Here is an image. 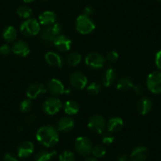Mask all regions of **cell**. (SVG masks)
Segmentation results:
<instances>
[{"instance_id":"13","label":"cell","mask_w":161,"mask_h":161,"mask_svg":"<svg viewBox=\"0 0 161 161\" xmlns=\"http://www.w3.org/2000/svg\"><path fill=\"white\" fill-rule=\"evenodd\" d=\"M53 44L58 51L62 52H66L69 51L72 47V41L65 35H59L55 39Z\"/></svg>"},{"instance_id":"15","label":"cell","mask_w":161,"mask_h":161,"mask_svg":"<svg viewBox=\"0 0 161 161\" xmlns=\"http://www.w3.org/2000/svg\"><path fill=\"white\" fill-rule=\"evenodd\" d=\"M75 126V122L69 116H66L58 119L56 124V129L62 133L70 132Z\"/></svg>"},{"instance_id":"44","label":"cell","mask_w":161,"mask_h":161,"mask_svg":"<svg viewBox=\"0 0 161 161\" xmlns=\"http://www.w3.org/2000/svg\"><path fill=\"white\" fill-rule=\"evenodd\" d=\"M157 1H159V2L161 3V0H157Z\"/></svg>"},{"instance_id":"19","label":"cell","mask_w":161,"mask_h":161,"mask_svg":"<svg viewBox=\"0 0 161 161\" xmlns=\"http://www.w3.org/2000/svg\"><path fill=\"white\" fill-rule=\"evenodd\" d=\"M148 155V148L143 145H140L133 150L130 154V159L131 161H145Z\"/></svg>"},{"instance_id":"39","label":"cell","mask_w":161,"mask_h":161,"mask_svg":"<svg viewBox=\"0 0 161 161\" xmlns=\"http://www.w3.org/2000/svg\"><path fill=\"white\" fill-rule=\"evenodd\" d=\"M133 89H134V90L135 91V92L137 94H142L144 92L143 86H141V85H134Z\"/></svg>"},{"instance_id":"20","label":"cell","mask_w":161,"mask_h":161,"mask_svg":"<svg viewBox=\"0 0 161 161\" xmlns=\"http://www.w3.org/2000/svg\"><path fill=\"white\" fill-rule=\"evenodd\" d=\"M123 126V120L120 117H113L109 119L107 124V129L109 133L119 132Z\"/></svg>"},{"instance_id":"37","label":"cell","mask_w":161,"mask_h":161,"mask_svg":"<svg viewBox=\"0 0 161 161\" xmlns=\"http://www.w3.org/2000/svg\"><path fill=\"white\" fill-rule=\"evenodd\" d=\"M4 161H18V157L13 153H7L3 157Z\"/></svg>"},{"instance_id":"2","label":"cell","mask_w":161,"mask_h":161,"mask_svg":"<svg viewBox=\"0 0 161 161\" xmlns=\"http://www.w3.org/2000/svg\"><path fill=\"white\" fill-rule=\"evenodd\" d=\"M75 29L79 33L87 35L95 30L96 25L90 17L81 14L76 19Z\"/></svg>"},{"instance_id":"5","label":"cell","mask_w":161,"mask_h":161,"mask_svg":"<svg viewBox=\"0 0 161 161\" xmlns=\"http://www.w3.org/2000/svg\"><path fill=\"white\" fill-rule=\"evenodd\" d=\"M63 107L62 101L56 97L47 98L43 103V111L47 115H54L57 114Z\"/></svg>"},{"instance_id":"23","label":"cell","mask_w":161,"mask_h":161,"mask_svg":"<svg viewBox=\"0 0 161 161\" xmlns=\"http://www.w3.org/2000/svg\"><path fill=\"white\" fill-rule=\"evenodd\" d=\"M134 82L129 77H121L117 82V86H116V89L121 92H125V91H128L130 89L134 88Z\"/></svg>"},{"instance_id":"7","label":"cell","mask_w":161,"mask_h":161,"mask_svg":"<svg viewBox=\"0 0 161 161\" xmlns=\"http://www.w3.org/2000/svg\"><path fill=\"white\" fill-rule=\"evenodd\" d=\"M148 90L154 94L161 93V71H154L148 74L146 80Z\"/></svg>"},{"instance_id":"10","label":"cell","mask_w":161,"mask_h":161,"mask_svg":"<svg viewBox=\"0 0 161 161\" xmlns=\"http://www.w3.org/2000/svg\"><path fill=\"white\" fill-rule=\"evenodd\" d=\"M47 89L54 97L63 95L66 93V95L70 94L71 91L69 89H65V86L61 80L56 78H52L47 83Z\"/></svg>"},{"instance_id":"8","label":"cell","mask_w":161,"mask_h":161,"mask_svg":"<svg viewBox=\"0 0 161 161\" xmlns=\"http://www.w3.org/2000/svg\"><path fill=\"white\" fill-rule=\"evenodd\" d=\"M85 63L91 69L98 70L104 66L106 59L100 54L92 52L86 55V57L85 58Z\"/></svg>"},{"instance_id":"11","label":"cell","mask_w":161,"mask_h":161,"mask_svg":"<svg viewBox=\"0 0 161 161\" xmlns=\"http://www.w3.org/2000/svg\"><path fill=\"white\" fill-rule=\"evenodd\" d=\"M46 92H47V87L42 83L36 82L31 84L27 88L26 96H27L28 98L32 100L42 97Z\"/></svg>"},{"instance_id":"9","label":"cell","mask_w":161,"mask_h":161,"mask_svg":"<svg viewBox=\"0 0 161 161\" xmlns=\"http://www.w3.org/2000/svg\"><path fill=\"white\" fill-rule=\"evenodd\" d=\"M75 150L81 156H88L92 151V145L91 141L86 137H78L74 142Z\"/></svg>"},{"instance_id":"17","label":"cell","mask_w":161,"mask_h":161,"mask_svg":"<svg viewBox=\"0 0 161 161\" xmlns=\"http://www.w3.org/2000/svg\"><path fill=\"white\" fill-rule=\"evenodd\" d=\"M45 61L49 66L55 67H62L63 65V59L59 54L55 52H48L45 54Z\"/></svg>"},{"instance_id":"6","label":"cell","mask_w":161,"mask_h":161,"mask_svg":"<svg viewBox=\"0 0 161 161\" xmlns=\"http://www.w3.org/2000/svg\"><path fill=\"white\" fill-rule=\"evenodd\" d=\"M88 127L96 134H102L106 129V123L103 116L100 114H93L88 121Z\"/></svg>"},{"instance_id":"12","label":"cell","mask_w":161,"mask_h":161,"mask_svg":"<svg viewBox=\"0 0 161 161\" xmlns=\"http://www.w3.org/2000/svg\"><path fill=\"white\" fill-rule=\"evenodd\" d=\"M69 83L77 89H84L87 86L88 78L83 73L76 71L69 76Z\"/></svg>"},{"instance_id":"43","label":"cell","mask_w":161,"mask_h":161,"mask_svg":"<svg viewBox=\"0 0 161 161\" xmlns=\"http://www.w3.org/2000/svg\"><path fill=\"white\" fill-rule=\"evenodd\" d=\"M41 1H42V2H44V3H47V2H48L49 0H41Z\"/></svg>"},{"instance_id":"30","label":"cell","mask_w":161,"mask_h":161,"mask_svg":"<svg viewBox=\"0 0 161 161\" xmlns=\"http://www.w3.org/2000/svg\"><path fill=\"white\" fill-rule=\"evenodd\" d=\"M92 153L95 158H101L106 154V148L103 145H96L95 147L92 148Z\"/></svg>"},{"instance_id":"29","label":"cell","mask_w":161,"mask_h":161,"mask_svg":"<svg viewBox=\"0 0 161 161\" xmlns=\"http://www.w3.org/2000/svg\"><path fill=\"white\" fill-rule=\"evenodd\" d=\"M32 107V100L30 99H25V100H23L21 102L19 105V109L21 112L23 113H28L31 111Z\"/></svg>"},{"instance_id":"35","label":"cell","mask_w":161,"mask_h":161,"mask_svg":"<svg viewBox=\"0 0 161 161\" xmlns=\"http://www.w3.org/2000/svg\"><path fill=\"white\" fill-rule=\"evenodd\" d=\"M11 47L8 44H3V45L0 46V54L3 56H7L11 53Z\"/></svg>"},{"instance_id":"25","label":"cell","mask_w":161,"mask_h":161,"mask_svg":"<svg viewBox=\"0 0 161 161\" xmlns=\"http://www.w3.org/2000/svg\"><path fill=\"white\" fill-rule=\"evenodd\" d=\"M65 113L68 115H74L78 113L80 108L78 103L74 100H68L63 105Z\"/></svg>"},{"instance_id":"4","label":"cell","mask_w":161,"mask_h":161,"mask_svg":"<svg viewBox=\"0 0 161 161\" xmlns=\"http://www.w3.org/2000/svg\"><path fill=\"white\" fill-rule=\"evenodd\" d=\"M21 33L27 37H32L38 35L41 31L40 24L35 18H29L21 23L20 26Z\"/></svg>"},{"instance_id":"22","label":"cell","mask_w":161,"mask_h":161,"mask_svg":"<svg viewBox=\"0 0 161 161\" xmlns=\"http://www.w3.org/2000/svg\"><path fill=\"white\" fill-rule=\"evenodd\" d=\"M116 79V72L113 68L109 67L103 72L102 76V83L105 87H109Z\"/></svg>"},{"instance_id":"18","label":"cell","mask_w":161,"mask_h":161,"mask_svg":"<svg viewBox=\"0 0 161 161\" xmlns=\"http://www.w3.org/2000/svg\"><path fill=\"white\" fill-rule=\"evenodd\" d=\"M34 152V145L31 142H22L18 146L17 153H18V156L20 158H27L30 156Z\"/></svg>"},{"instance_id":"42","label":"cell","mask_w":161,"mask_h":161,"mask_svg":"<svg viewBox=\"0 0 161 161\" xmlns=\"http://www.w3.org/2000/svg\"><path fill=\"white\" fill-rule=\"evenodd\" d=\"M25 3H32L34 2L35 0H23Z\"/></svg>"},{"instance_id":"3","label":"cell","mask_w":161,"mask_h":161,"mask_svg":"<svg viewBox=\"0 0 161 161\" xmlns=\"http://www.w3.org/2000/svg\"><path fill=\"white\" fill-rule=\"evenodd\" d=\"M63 31V26L59 23H56L52 25L46 26L40 31V39L47 43H53L55 39L58 36L61 35Z\"/></svg>"},{"instance_id":"16","label":"cell","mask_w":161,"mask_h":161,"mask_svg":"<svg viewBox=\"0 0 161 161\" xmlns=\"http://www.w3.org/2000/svg\"><path fill=\"white\" fill-rule=\"evenodd\" d=\"M57 19V15L55 12L51 10H46L39 15L38 21L41 25L49 26L55 24Z\"/></svg>"},{"instance_id":"41","label":"cell","mask_w":161,"mask_h":161,"mask_svg":"<svg viewBox=\"0 0 161 161\" xmlns=\"http://www.w3.org/2000/svg\"><path fill=\"white\" fill-rule=\"evenodd\" d=\"M84 161H97V159L95 157H93V156H89Z\"/></svg>"},{"instance_id":"33","label":"cell","mask_w":161,"mask_h":161,"mask_svg":"<svg viewBox=\"0 0 161 161\" xmlns=\"http://www.w3.org/2000/svg\"><path fill=\"white\" fill-rule=\"evenodd\" d=\"M119 58V55L116 51H110L107 54V59L109 61L110 63H115Z\"/></svg>"},{"instance_id":"24","label":"cell","mask_w":161,"mask_h":161,"mask_svg":"<svg viewBox=\"0 0 161 161\" xmlns=\"http://www.w3.org/2000/svg\"><path fill=\"white\" fill-rule=\"evenodd\" d=\"M18 36V32L14 26H7L3 32V38L7 43L14 42Z\"/></svg>"},{"instance_id":"34","label":"cell","mask_w":161,"mask_h":161,"mask_svg":"<svg viewBox=\"0 0 161 161\" xmlns=\"http://www.w3.org/2000/svg\"><path fill=\"white\" fill-rule=\"evenodd\" d=\"M114 141V136L111 135L110 134H103L102 136V142H103L104 145H109L111 144H112Z\"/></svg>"},{"instance_id":"1","label":"cell","mask_w":161,"mask_h":161,"mask_svg":"<svg viewBox=\"0 0 161 161\" xmlns=\"http://www.w3.org/2000/svg\"><path fill=\"white\" fill-rule=\"evenodd\" d=\"M36 137L40 145L47 148L55 146L59 140L58 130L52 125H45L39 128L36 134Z\"/></svg>"},{"instance_id":"26","label":"cell","mask_w":161,"mask_h":161,"mask_svg":"<svg viewBox=\"0 0 161 161\" xmlns=\"http://www.w3.org/2000/svg\"><path fill=\"white\" fill-rule=\"evenodd\" d=\"M56 155V152H48L46 150H41L36 153L35 156L36 161H50Z\"/></svg>"},{"instance_id":"28","label":"cell","mask_w":161,"mask_h":161,"mask_svg":"<svg viewBox=\"0 0 161 161\" xmlns=\"http://www.w3.org/2000/svg\"><path fill=\"white\" fill-rule=\"evenodd\" d=\"M17 14L23 19H29V18H31V16L32 14V10L28 6H21L17 10Z\"/></svg>"},{"instance_id":"32","label":"cell","mask_w":161,"mask_h":161,"mask_svg":"<svg viewBox=\"0 0 161 161\" xmlns=\"http://www.w3.org/2000/svg\"><path fill=\"white\" fill-rule=\"evenodd\" d=\"M101 89V86L97 82H92L87 86V91L92 95H98Z\"/></svg>"},{"instance_id":"36","label":"cell","mask_w":161,"mask_h":161,"mask_svg":"<svg viewBox=\"0 0 161 161\" xmlns=\"http://www.w3.org/2000/svg\"><path fill=\"white\" fill-rule=\"evenodd\" d=\"M155 63H156V67L161 71V50L159 51V52L156 54V57H155Z\"/></svg>"},{"instance_id":"27","label":"cell","mask_w":161,"mask_h":161,"mask_svg":"<svg viewBox=\"0 0 161 161\" xmlns=\"http://www.w3.org/2000/svg\"><path fill=\"white\" fill-rule=\"evenodd\" d=\"M66 63L70 66H77L81 62V55L78 52H72L66 57Z\"/></svg>"},{"instance_id":"14","label":"cell","mask_w":161,"mask_h":161,"mask_svg":"<svg viewBox=\"0 0 161 161\" xmlns=\"http://www.w3.org/2000/svg\"><path fill=\"white\" fill-rule=\"evenodd\" d=\"M12 52L14 55H16L18 57H25L28 56L29 54L30 53V47L29 44L23 40H18L14 44H13L11 47Z\"/></svg>"},{"instance_id":"21","label":"cell","mask_w":161,"mask_h":161,"mask_svg":"<svg viewBox=\"0 0 161 161\" xmlns=\"http://www.w3.org/2000/svg\"><path fill=\"white\" fill-rule=\"evenodd\" d=\"M153 108V102L148 97H142L137 103V110L142 115L148 114Z\"/></svg>"},{"instance_id":"40","label":"cell","mask_w":161,"mask_h":161,"mask_svg":"<svg viewBox=\"0 0 161 161\" xmlns=\"http://www.w3.org/2000/svg\"><path fill=\"white\" fill-rule=\"evenodd\" d=\"M128 156L126 154H120L118 156V160L119 161H127Z\"/></svg>"},{"instance_id":"31","label":"cell","mask_w":161,"mask_h":161,"mask_svg":"<svg viewBox=\"0 0 161 161\" xmlns=\"http://www.w3.org/2000/svg\"><path fill=\"white\" fill-rule=\"evenodd\" d=\"M58 159H59V161H76L75 156H74V153L71 151H68V150L63 152L59 155Z\"/></svg>"},{"instance_id":"38","label":"cell","mask_w":161,"mask_h":161,"mask_svg":"<svg viewBox=\"0 0 161 161\" xmlns=\"http://www.w3.org/2000/svg\"><path fill=\"white\" fill-rule=\"evenodd\" d=\"M93 13H94V9L92 8V7H85L84 11H83V14L88 17H90L91 15L93 14Z\"/></svg>"}]
</instances>
